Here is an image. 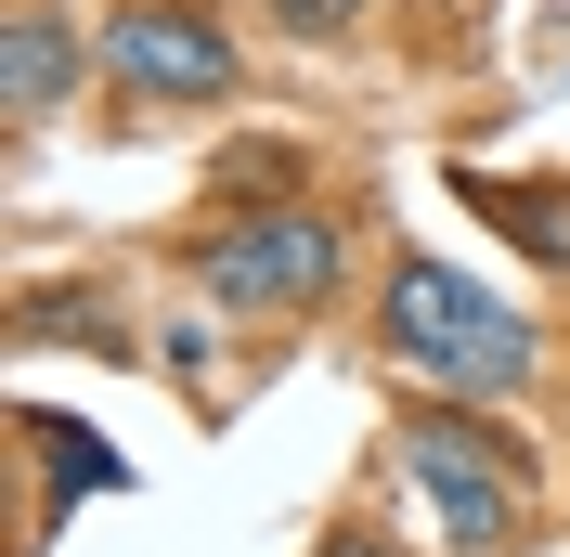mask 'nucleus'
<instances>
[{"instance_id":"f03ea898","label":"nucleus","mask_w":570,"mask_h":557,"mask_svg":"<svg viewBox=\"0 0 570 557\" xmlns=\"http://www.w3.org/2000/svg\"><path fill=\"white\" fill-rule=\"evenodd\" d=\"M402 480L441 506V531H454L466 557L532 545V453L505 441V428L454 416V402H415V416H402Z\"/></svg>"},{"instance_id":"7ed1b4c3","label":"nucleus","mask_w":570,"mask_h":557,"mask_svg":"<svg viewBox=\"0 0 570 557\" xmlns=\"http://www.w3.org/2000/svg\"><path fill=\"white\" fill-rule=\"evenodd\" d=\"M337 285V221L312 208H259L234 234H208V299L220 312H312Z\"/></svg>"},{"instance_id":"39448f33","label":"nucleus","mask_w":570,"mask_h":557,"mask_svg":"<svg viewBox=\"0 0 570 557\" xmlns=\"http://www.w3.org/2000/svg\"><path fill=\"white\" fill-rule=\"evenodd\" d=\"M78 66H91V52H78V27L52 13V0H13V13H0V117H13V130L66 117Z\"/></svg>"},{"instance_id":"f257e3e1","label":"nucleus","mask_w":570,"mask_h":557,"mask_svg":"<svg viewBox=\"0 0 570 557\" xmlns=\"http://www.w3.org/2000/svg\"><path fill=\"white\" fill-rule=\"evenodd\" d=\"M376 324H390V363L428 389H519L532 377V324L505 312L493 285L441 273V260H402L390 299H376Z\"/></svg>"},{"instance_id":"423d86ee","label":"nucleus","mask_w":570,"mask_h":557,"mask_svg":"<svg viewBox=\"0 0 570 557\" xmlns=\"http://www.w3.org/2000/svg\"><path fill=\"white\" fill-rule=\"evenodd\" d=\"M285 27H351V0H285Z\"/></svg>"},{"instance_id":"20e7f679","label":"nucleus","mask_w":570,"mask_h":557,"mask_svg":"<svg viewBox=\"0 0 570 557\" xmlns=\"http://www.w3.org/2000/svg\"><path fill=\"white\" fill-rule=\"evenodd\" d=\"M105 66L130 78L142 105H220L234 91V39L195 0H117L105 13Z\"/></svg>"},{"instance_id":"0eeeda50","label":"nucleus","mask_w":570,"mask_h":557,"mask_svg":"<svg viewBox=\"0 0 570 557\" xmlns=\"http://www.w3.org/2000/svg\"><path fill=\"white\" fill-rule=\"evenodd\" d=\"M324 557H390V545H376V531H324Z\"/></svg>"}]
</instances>
